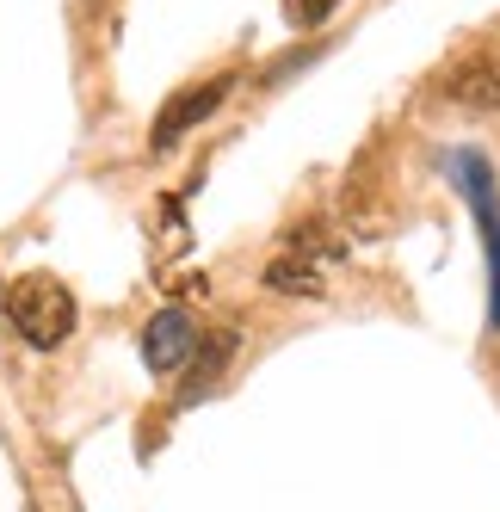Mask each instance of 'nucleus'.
<instances>
[{
	"label": "nucleus",
	"mask_w": 500,
	"mask_h": 512,
	"mask_svg": "<svg viewBox=\"0 0 500 512\" xmlns=\"http://www.w3.org/2000/svg\"><path fill=\"white\" fill-rule=\"evenodd\" d=\"M229 352H235V334H210V340H198V358H192V389H186V395H198L210 377H217Z\"/></svg>",
	"instance_id": "6"
},
{
	"label": "nucleus",
	"mask_w": 500,
	"mask_h": 512,
	"mask_svg": "<svg viewBox=\"0 0 500 512\" xmlns=\"http://www.w3.org/2000/svg\"><path fill=\"white\" fill-rule=\"evenodd\" d=\"M7 321L19 327L25 346L56 352L68 334H75V297H68L56 278H44V272L13 278V284H7Z\"/></svg>",
	"instance_id": "1"
},
{
	"label": "nucleus",
	"mask_w": 500,
	"mask_h": 512,
	"mask_svg": "<svg viewBox=\"0 0 500 512\" xmlns=\"http://www.w3.org/2000/svg\"><path fill=\"white\" fill-rule=\"evenodd\" d=\"M266 290H284V297H321V272L297 253H284V260L266 266Z\"/></svg>",
	"instance_id": "5"
},
{
	"label": "nucleus",
	"mask_w": 500,
	"mask_h": 512,
	"mask_svg": "<svg viewBox=\"0 0 500 512\" xmlns=\"http://www.w3.org/2000/svg\"><path fill=\"white\" fill-rule=\"evenodd\" d=\"M192 358H198V327H192L186 309H161L142 327V364H149L155 377H180Z\"/></svg>",
	"instance_id": "2"
},
{
	"label": "nucleus",
	"mask_w": 500,
	"mask_h": 512,
	"mask_svg": "<svg viewBox=\"0 0 500 512\" xmlns=\"http://www.w3.org/2000/svg\"><path fill=\"white\" fill-rule=\"evenodd\" d=\"M445 93H451L457 105H476V112H500V62H494V56L457 62V75L445 81Z\"/></svg>",
	"instance_id": "4"
},
{
	"label": "nucleus",
	"mask_w": 500,
	"mask_h": 512,
	"mask_svg": "<svg viewBox=\"0 0 500 512\" xmlns=\"http://www.w3.org/2000/svg\"><path fill=\"white\" fill-rule=\"evenodd\" d=\"M346 7V0H284V19H291V25H321V19H328V13H340Z\"/></svg>",
	"instance_id": "7"
},
{
	"label": "nucleus",
	"mask_w": 500,
	"mask_h": 512,
	"mask_svg": "<svg viewBox=\"0 0 500 512\" xmlns=\"http://www.w3.org/2000/svg\"><path fill=\"white\" fill-rule=\"evenodd\" d=\"M229 87H235L229 75L204 81V87H186V93H180V99H173L167 112L155 118V136H149V142H155V149H173V142H180V136H186L192 124H204V118H210V112H217V105L229 99Z\"/></svg>",
	"instance_id": "3"
}]
</instances>
